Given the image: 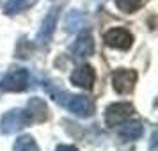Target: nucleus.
I'll use <instances>...</instances> for the list:
<instances>
[{
    "label": "nucleus",
    "mask_w": 158,
    "mask_h": 151,
    "mask_svg": "<svg viewBox=\"0 0 158 151\" xmlns=\"http://www.w3.org/2000/svg\"><path fill=\"white\" fill-rule=\"evenodd\" d=\"M30 123H32V117L27 110H22V108H13L6 114L2 115L0 119V132L4 135H13L20 130L27 128Z\"/></svg>",
    "instance_id": "f257e3e1"
},
{
    "label": "nucleus",
    "mask_w": 158,
    "mask_h": 151,
    "mask_svg": "<svg viewBox=\"0 0 158 151\" xmlns=\"http://www.w3.org/2000/svg\"><path fill=\"white\" fill-rule=\"evenodd\" d=\"M0 87L11 93H22L29 87V71L25 68H11L0 80Z\"/></svg>",
    "instance_id": "f03ea898"
},
{
    "label": "nucleus",
    "mask_w": 158,
    "mask_h": 151,
    "mask_svg": "<svg viewBox=\"0 0 158 151\" xmlns=\"http://www.w3.org/2000/svg\"><path fill=\"white\" fill-rule=\"evenodd\" d=\"M62 105L69 112H73L75 115H78V117H91L94 114V110H96L94 101L91 98L84 96V94H73V96L68 94V98L64 100Z\"/></svg>",
    "instance_id": "7ed1b4c3"
},
{
    "label": "nucleus",
    "mask_w": 158,
    "mask_h": 151,
    "mask_svg": "<svg viewBox=\"0 0 158 151\" xmlns=\"http://www.w3.org/2000/svg\"><path fill=\"white\" fill-rule=\"evenodd\" d=\"M133 114V105L128 101H119L108 105L105 110V123L107 126H119L124 121H128Z\"/></svg>",
    "instance_id": "20e7f679"
},
{
    "label": "nucleus",
    "mask_w": 158,
    "mask_h": 151,
    "mask_svg": "<svg viewBox=\"0 0 158 151\" xmlns=\"http://www.w3.org/2000/svg\"><path fill=\"white\" fill-rule=\"evenodd\" d=\"M137 82V73L133 69H115L112 73V87L115 93L126 94L130 93Z\"/></svg>",
    "instance_id": "39448f33"
},
{
    "label": "nucleus",
    "mask_w": 158,
    "mask_h": 151,
    "mask_svg": "<svg viewBox=\"0 0 158 151\" xmlns=\"http://www.w3.org/2000/svg\"><path fill=\"white\" fill-rule=\"evenodd\" d=\"M57 18H59V7H52L48 11V15L44 16L43 23H41V29L36 36V43L37 44H48L50 43L52 36L55 32V27H57Z\"/></svg>",
    "instance_id": "423d86ee"
},
{
    "label": "nucleus",
    "mask_w": 158,
    "mask_h": 151,
    "mask_svg": "<svg viewBox=\"0 0 158 151\" xmlns=\"http://www.w3.org/2000/svg\"><path fill=\"white\" fill-rule=\"evenodd\" d=\"M103 39L110 48H117V50H128L133 43V36L126 29H110L105 32Z\"/></svg>",
    "instance_id": "0eeeda50"
},
{
    "label": "nucleus",
    "mask_w": 158,
    "mask_h": 151,
    "mask_svg": "<svg viewBox=\"0 0 158 151\" xmlns=\"http://www.w3.org/2000/svg\"><path fill=\"white\" fill-rule=\"evenodd\" d=\"M69 80H71L73 86L89 91V89H93V84H94V80H96V71H94L93 66L82 64V66H78V68L71 73Z\"/></svg>",
    "instance_id": "6e6552de"
},
{
    "label": "nucleus",
    "mask_w": 158,
    "mask_h": 151,
    "mask_svg": "<svg viewBox=\"0 0 158 151\" xmlns=\"http://www.w3.org/2000/svg\"><path fill=\"white\" fill-rule=\"evenodd\" d=\"M93 53H94V39L91 36V32H82L71 46V55L75 59H85L91 57Z\"/></svg>",
    "instance_id": "1a4fd4ad"
},
{
    "label": "nucleus",
    "mask_w": 158,
    "mask_h": 151,
    "mask_svg": "<svg viewBox=\"0 0 158 151\" xmlns=\"http://www.w3.org/2000/svg\"><path fill=\"white\" fill-rule=\"evenodd\" d=\"M27 107H29V114L32 117V121L43 123L48 119V105L43 98H30Z\"/></svg>",
    "instance_id": "9d476101"
},
{
    "label": "nucleus",
    "mask_w": 158,
    "mask_h": 151,
    "mask_svg": "<svg viewBox=\"0 0 158 151\" xmlns=\"http://www.w3.org/2000/svg\"><path fill=\"white\" fill-rule=\"evenodd\" d=\"M142 133H144V126H142V123H139V121H124L123 126L119 128V137L123 141H126V142L140 139Z\"/></svg>",
    "instance_id": "9b49d317"
},
{
    "label": "nucleus",
    "mask_w": 158,
    "mask_h": 151,
    "mask_svg": "<svg viewBox=\"0 0 158 151\" xmlns=\"http://www.w3.org/2000/svg\"><path fill=\"white\" fill-rule=\"evenodd\" d=\"M37 0H7L4 4V15L7 16H15V15H20L23 11L30 9L32 6H36Z\"/></svg>",
    "instance_id": "f8f14e48"
},
{
    "label": "nucleus",
    "mask_w": 158,
    "mask_h": 151,
    "mask_svg": "<svg viewBox=\"0 0 158 151\" xmlns=\"http://www.w3.org/2000/svg\"><path fill=\"white\" fill-rule=\"evenodd\" d=\"M85 25V16L80 11H69L64 20V30L66 32H78Z\"/></svg>",
    "instance_id": "ddd939ff"
},
{
    "label": "nucleus",
    "mask_w": 158,
    "mask_h": 151,
    "mask_svg": "<svg viewBox=\"0 0 158 151\" xmlns=\"http://www.w3.org/2000/svg\"><path fill=\"white\" fill-rule=\"evenodd\" d=\"M13 151H39L37 148L36 141H34V137L30 135H22L18 141L15 142V148Z\"/></svg>",
    "instance_id": "4468645a"
},
{
    "label": "nucleus",
    "mask_w": 158,
    "mask_h": 151,
    "mask_svg": "<svg viewBox=\"0 0 158 151\" xmlns=\"http://www.w3.org/2000/svg\"><path fill=\"white\" fill-rule=\"evenodd\" d=\"M115 4L123 13H133L137 9H140L142 0H115Z\"/></svg>",
    "instance_id": "2eb2a0df"
},
{
    "label": "nucleus",
    "mask_w": 158,
    "mask_h": 151,
    "mask_svg": "<svg viewBox=\"0 0 158 151\" xmlns=\"http://www.w3.org/2000/svg\"><path fill=\"white\" fill-rule=\"evenodd\" d=\"M156 137H158L156 132H153V133H151V142H149V149L151 151H156Z\"/></svg>",
    "instance_id": "dca6fc26"
},
{
    "label": "nucleus",
    "mask_w": 158,
    "mask_h": 151,
    "mask_svg": "<svg viewBox=\"0 0 158 151\" xmlns=\"http://www.w3.org/2000/svg\"><path fill=\"white\" fill-rule=\"evenodd\" d=\"M55 151H78L75 146H59Z\"/></svg>",
    "instance_id": "f3484780"
}]
</instances>
